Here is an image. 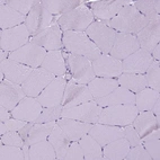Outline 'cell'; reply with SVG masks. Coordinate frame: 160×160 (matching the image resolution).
Listing matches in <instances>:
<instances>
[{
    "instance_id": "6da1fadb",
    "label": "cell",
    "mask_w": 160,
    "mask_h": 160,
    "mask_svg": "<svg viewBox=\"0 0 160 160\" xmlns=\"http://www.w3.org/2000/svg\"><path fill=\"white\" fill-rule=\"evenodd\" d=\"M150 20L139 12L132 5H128L121 8L118 14L113 19L107 22H102L109 26L117 33L137 35L141 29H143L149 24Z\"/></svg>"
},
{
    "instance_id": "7a4b0ae2",
    "label": "cell",
    "mask_w": 160,
    "mask_h": 160,
    "mask_svg": "<svg viewBox=\"0 0 160 160\" xmlns=\"http://www.w3.org/2000/svg\"><path fill=\"white\" fill-rule=\"evenodd\" d=\"M63 48L71 54L85 57L90 61L100 57L102 52L85 32L67 31L62 33Z\"/></svg>"
},
{
    "instance_id": "3957f363",
    "label": "cell",
    "mask_w": 160,
    "mask_h": 160,
    "mask_svg": "<svg viewBox=\"0 0 160 160\" xmlns=\"http://www.w3.org/2000/svg\"><path fill=\"white\" fill-rule=\"evenodd\" d=\"M138 114H139V111L137 109L135 105H131V104L107 106V107H103L97 123L124 128L132 124Z\"/></svg>"
},
{
    "instance_id": "277c9868",
    "label": "cell",
    "mask_w": 160,
    "mask_h": 160,
    "mask_svg": "<svg viewBox=\"0 0 160 160\" xmlns=\"http://www.w3.org/2000/svg\"><path fill=\"white\" fill-rule=\"evenodd\" d=\"M94 15L89 7L81 5L66 14L60 15L58 18V25L62 32H85L88 26L94 22Z\"/></svg>"
},
{
    "instance_id": "5b68a950",
    "label": "cell",
    "mask_w": 160,
    "mask_h": 160,
    "mask_svg": "<svg viewBox=\"0 0 160 160\" xmlns=\"http://www.w3.org/2000/svg\"><path fill=\"white\" fill-rule=\"evenodd\" d=\"M85 33L96 44V46L102 52V54H109L117 33L115 29L105 25L99 20H96L88 26Z\"/></svg>"
},
{
    "instance_id": "8992f818",
    "label": "cell",
    "mask_w": 160,
    "mask_h": 160,
    "mask_svg": "<svg viewBox=\"0 0 160 160\" xmlns=\"http://www.w3.org/2000/svg\"><path fill=\"white\" fill-rule=\"evenodd\" d=\"M46 53H48V51L43 49L42 46H38L32 42H28L26 45L22 46L20 49L10 52L8 59L17 61V62L23 63L25 66L35 69L41 67V64L46 57Z\"/></svg>"
},
{
    "instance_id": "52a82bcc",
    "label": "cell",
    "mask_w": 160,
    "mask_h": 160,
    "mask_svg": "<svg viewBox=\"0 0 160 160\" xmlns=\"http://www.w3.org/2000/svg\"><path fill=\"white\" fill-rule=\"evenodd\" d=\"M28 29L25 24L8 29H0V48L6 52H14L29 42Z\"/></svg>"
},
{
    "instance_id": "ba28073f",
    "label": "cell",
    "mask_w": 160,
    "mask_h": 160,
    "mask_svg": "<svg viewBox=\"0 0 160 160\" xmlns=\"http://www.w3.org/2000/svg\"><path fill=\"white\" fill-rule=\"evenodd\" d=\"M67 66L72 79L78 83L88 85L96 77L92 70V61L85 57L69 54L67 58Z\"/></svg>"
},
{
    "instance_id": "9c48e42d",
    "label": "cell",
    "mask_w": 160,
    "mask_h": 160,
    "mask_svg": "<svg viewBox=\"0 0 160 160\" xmlns=\"http://www.w3.org/2000/svg\"><path fill=\"white\" fill-rule=\"evenodd\" d=\"M102 109H103V107L98 105L95 100H90V102L80 104L78 106L63 108L61 116L77 120L80 122H85V123L95 124L98 122Z\"/></svg>"
},
{
    "instance_id": "30bf717a",
    "label": "cell",
    "mask_w": 160,
    "mask_h": 160,
    "mask_svg": "<svg viewBox=\"0 0 160 160\" xmlns=\"http://www.w3.org/2000/svg\"><path fill=\"white\" fill-rule=\"evenodd\" d=\"M55 79V76L51 72L46 71L42 67L35 68L28 78L22 83V88L25 92L26 96L28 97L37 98L38 95L43 92L48 87L50 82H52Z\"/></svg>"
},
{
    "instance_id": "8fae6325",
    "label": "cell",
    "mask_w": 160,
    "mask_h": 160,
    "mask_svg": "<svg viewBox=\"0 0 160 160\" xmlns=\"http://www.w3.org/2000/svg\"><path fill=\"white\" fill-rule=\"evenodd\" d=\"M52 22H53V15L42 3H38L35 5L31 9L29 14L26 16L25 25L31 36L34 37L50 27Z\"/></svg>"
},
{
    "instance_id": "7c38bea8",
    "label": "cell",
    "mask_w": 160,
    "mask_h": 160,
    "mask_svg": "<svg viewBox=\"0 0 160 160\" xmlns=\"http://www.w3.org/2000/svg\"><path fill=\"white\" fill-rule=\"evenodd\" d=\"M92 64L96 77L117 79L123 73L122 61L117 60L109 54H100V57L92 61Z\"/></svg>"
},
{
    "instance_id": "4fadbf2b",
    "label": "cell",
    "mask_w": 160,
    "mask_h": 160,
    "mask_svg": "<svg viewBox=\"0 0 160 160\" xmlns=\"http://www.w3.org/2000/svg\"><path fill=\"white\" fill-rule=\"evenodd\" d=\"M68 81L64 77H55L37 97V100L43 107H53L62 104L63 94Z\"/></svg>"
},
{
    "instance_id": "5bb4252c",
    "label": "cell",
    "mask_w": 160,
    "mask_h": 160,
    "mask_svg": "<svg viewBox=\"0 0 160 160\" xmlns=\"http://www.w3.org/2000/svg\"><path fill=\"white\" fill-rule=\"evenodd\" d=\"M128 0H99L90 3V12L94 17L98 18L99 22H107L111 20L118 14L121 8L130 5Z\"/></svg>"
},
{
    "instance_id": "9a60e30c",
    "label": "cell",
    "mask_w": 160,
    "mask_h": 160,
    "mask_svg": "<svg viewBox=\"0 0 160 160\" xmlns=\"http://www.w3.org/2000/svg\"><path fill=\"white\" fill-rule=\"evenodd\" d=\"M140 49L139 42L135 35L125 34V33H116L114 44L112 46V50L109 52V55L123 61L128 57L134 53L135 51Z\"/></svg>"
},
{
    "instance_id": "2e32d148",
    "label": "cell",
    "mask_w": 160,
    "mask_h": 160,
    "mask_svg": "<svg viewBox=\"0 0 160 160\" xmlns=\"http://www.w3.org/2000/svg\"><path fill=\"white\" fill-rule=\"evenodd\" d=\"M90 100H94V97L89 92L87 85L74 83L69 81L64 89L61 105L63 106V108H68V107H73V106H78L80 104L87 103Z\"/></svg>"
},
{
    "instance_id": "e0dca14e",
    "label": "cell",
    "mask_w": 160,
    "mask_h": 160,
    "mask_svg": "<svg viewBox=\"0 0 160 160\" xmlns=\"http://www.w3.org/2000/svg\"><path fill=\"white\" fill-rule=\"evenodd\" d=\"M152 62L153 58L151 53L143 49H139L122 61V70L123 73L144 74Z\"/></svg>"
},
{
    "instance_id": "ac0fdd59",
    "label": "cell",
    "mask_w": 160,
    "mask_h": 160,
    "mask_svg": "<svg viewBox=\"0 0 160 160\" xmlns=\"http://www.w3.org/2000/svg\"><path fill=\"white\" fill-rule=\"evenodd\" d=\"M62 33L63 32L61 31L60 26L58 24H53L38 35L32 37L29 42L38 46H42L48 52L57 51V50H61L63 48Z\"/></svg>"
},
{
    "instance_id": "d6986e66",
    "label": "cell",
    "mask_w": 160,
    "mask_h": 160,
    "mask_svg": "<svg viewBox=\"0 0 160 160\" xmlns=\"http://www.w3.org/2000/svg\"><path fill=\"white\" fill-rule=\"evenodd\" d=\"M26 97L22 85L15 83L5 79L0 83V105L12 112Z\"/></svg>"
},
{
    "instance_id": "ffe728a7",
    "label": "cell",
    "mask_w": 160,
    "mask_h": 160,
    "mask_svg": "<svg viewBox=\"0 0 160 160\" xmlns=\"http://www.w3.org/2000/svg\"><path fill=\"white\" fill-rule=\"evenodd\" d=\"M43 108L44 107L41 105L37 98L26 96L12 109V115L14 118H17V120L26 121V122H35L37 117L41 115Z\"/></svg>"
},
{
    "instance_id": "44dd1931",
    "label": "cell",
    "mask_w": 160,
    "mask_h": 160,
    "mask_svg": "<svg viewBox=\"0 0 160 160\" xmlns=\"http://www.w3.org/2000/svg\"><path fill=\"white\" fill-rule=\"evenodd\" d=\"M33 70L34 69L31 67H27L23 63L10 60V59L0 61V72L5 74V78L7 80L18 85H22L33 72Z\"/></svg>"
},
{
    "instance_id": "7402d4cb",
    "label": "cell",
    "mask_w": 160,
    "mask_h": 160,
    "mask_svg": "<svg viewBox=\"0 0 160 160\" xmlns=\"http://www.w3.org/2000/svg\"><path fill=\"white\" fill-rule=\"evenodd\" d=\"M135 36L138 38L140 49L151 53L152 50L160 42V17L150 20L148 25L143 29H141Z\"/></svg>"
},
{
    "instance_id": "603a6c76",
    "label": "cell",
    "mask_w": 160,
    "mask_h": 160,
    "mask_svg": "<svg viewBox=\"0 0 160 160\" xmlns=\"http://www.w3.org/2000/svg\"><path fill=\"white\" fill-rule=\"evenodd\" d=\"M89 134L92 135L100 146L104 147L117 139L124 138V130L121 126L95 123L89 131Z\"/></svg>"
},
{
    "instance_id": "cb8c5ba5",
    "label": "cell",
    "mask_w": 160,
    "mask_h": 160,
    "mask_svg": "<svg viewBox=\"0 0 160 160\" xmlns=\"http://www.w3.org/2000/svg\"><path fill=\"white\" fill-rule=\"evenodd\" d=\"M57 124L61 128L64 134L68 137L70 141H79L85 134L89 133L90 129L94 124L85 123L72 118H67V117H61L57 121Z\"/></svg>"
},
{
    "instance_id": "d4e9b609",
    "label": "cell",
    "mask_w": 160,
    "mask_h": 160,
    "mask_svg": "<svg viewBox=\"0 0 160 160\" xmlns=\"http://www.w3.org/2000/svg\"><path fill=\"white\" fill-rule=\"evenodd\" d=\"M94 100L99 106H102V107L115 105H126V104L134 105L135 94L128 90V89L123 88V87L118 86L112 92H109L108 95H106V96L100 98H95Z\"/></svg>"
},
{
    "instance_id": "484cf974",
    "label": "cell",
    "mask_w": 160,
    "mask_h": 160,
    "mask_svg": "<svg viewBox=\"0 0 160 160\" xmlns=\"http://www.w3.org/2000/svg\"><path fill=\"white\" fill-rule=\"evenodd\" d=\"M66 63L62 52L60 50H57V51H49L46 53V57L41 67L45 69L46 71L54 74L55 77H64L67 72Z\"/></svg>"
},
{
    "instance_id": "4316f807",
    "label": "cell",
    "mask_w": 160,
    "mask_h": 160,
    "mask_svg": "<svg viewBox=\"0 0 160 160\" xmlns=\"http://www.w3.org/2000/svg\"><path fill=\"white\" fill-rule=\"evenodd\" d=\"M159 125L160 124L157 123V118L152 113V111L139 112V114L132 122V126L137 130L138 134L141 138L154 130L159 129Z\"/></svg>"
},
{
    "instance_id": "83f0119b",
    "label": "cell",
    "mask_w": 160,
    "mask_h": 160,
    "mask_svg": "<svg viewBox=\"0 0 160 160\" xmlns=\"http://www.w3.org/2000/svg\"><path fill=\"white\" fill-rule=\"evenodd\" d=\"M48 140H49V142L51 143L52 146H53V148H54L55 154H57V159L64 160L71 141L69 140L68 137L64 134V132L61 130L60 126L58 125L57 122H55L54 128H53L52 132L50 133Z\"/></svg>"
},
{
    "instance_id": "f1b7e54d",
    "label": "cell",
    "mask_w": 160,
    "mask_h": 160,
    "mask_svg": "<svg viewBox=\"0 0 160 160\" xmlns=\"http://www.w3.org/2000/svg\"><path fill=\"white\" fill-rule=\"evenodd\" d=\"M87 86L95 99V98H100L108 95L120 85L117 82V79H114V78L95 77Z\"/></svg>"
},
{
    "instance_id": "f546056e",
    "label": "cell",
    "mask_w": 160,
    "mask_h": 160,
    "mask_svg": "<svg viewBox=\"0 0 160 160\" xmlns=\"http://www.w3.org/2000/svg\"><path fill=\"white\" fill-rule=\"evenodd\" d=\"M130 148L125 138L117 139L103 147V158L104 160H124Z\"/></svg>"
},
{
    "instance_id": "4dcf8cb0",
    "label": "cell",
    "mask_w": 160,
    "mask_h": 160,
    "mask_svg": "<svg viewBox=\"0 0 160 160\" xmlns=\"http://www.w3.org/2000/svg\"><path fill=\"white\" fill-rule=\"evenodd\" d=\"M26 16L9 7L8 5L0 6V28L8 29L25 24Z\"/></svg>"
},
{
    "instance_id": "1f68e13d",
    "label": "cell",
    "mask_w": 160,
    "mask_h": 160,
    "mask_svg": "<svg viewBox=\"0 0 160 160\" xmlns=\"http://www.w3.org/2000/svg\"><path fill=\"white\" fill-rule=\"evenodd\" d=\"M78 142L82 149L85 160H103V147L95 140L92 135L87 133Z\"/></svg>"
},
{
    "instance_id": "d6a6232c",
    "label": "cell",
    "mask_w": 160,
    "mask_h": 160,
    "mask_svg": "<svg viewBox=\"0 0 160 160\" xmlns=\"http://www.w3.org/2000/svg\"><path fill=\"white\" fill-rule=\"evenodd\" d=\"M55 150L49 140L34 143L29 146V160H54Z\"/></svg>"
},
{
    "instance_id": "836d02e7",
    "label": "cell",
    "mask_w": 160,
    "mask_h": 160,
    "mask_svg": "<svg viewBox=\"0 0 160 160\" xmlns=\"http://www.w3.org/2000/svg\"><path fill=\"white\" fill-rule=\"evenodd\" d=\"M117 82L121 87L128 89L130 92H141L142 89L147 88V81L144 74L137 73H122L117 78Z\"/></svg>"
},
{
    "instance_id": "e575fe53",
    "label": "cell",
    "mask_w": 160,
    "mask_h": 160,
    "mask_svg": "<svg viewBox=\"0 0 160 160\" xmlns=\"http://www.w3.org/2000/svg\"><path fill=\"white\" fill-rule=\"evenodd\" d=\"M160 98V92H156L152 88L142 89L141 92L135 94V107L139 112L151 111L154 103Z\"/></svg>"
},
{
    "instance_id": "d590c367",
    "label": "cell",
    "mask_w": 160,
    "mask_h": 160,
    "mask_svg": "<svg viewBox=\"0 0 160 160\" xmlns=\"http://www.w3.org/2000/svg\"><path fill=\"white\" fill-rule=\"evenodd\" d=\"M41 3L52 15H63L81 6L82 1H79V0H44V1H41Z\"/></svg>"
},
{
    "instance_id": "8d00e7d4",
    "label": "cell",
    "mask_w": 160,
    "mask_h": 160,
    "mask_svg": "<svg viewBox=\"0 0 160 160\" xmlns=\"http://www.w3.org/2000/svg\"><path fill=\"white\" fill-rule=\"evenodd\" d=\"M55 125V122H48V123H34L32 126L29 134L25 140L26 144L32 146L34 143L41 142V141L48 140L50 133L52 132Z\"/></svg>"
},
{
    "instance_id": "74e56055",
    "label": "cell",
    "mask_w": 160,
    "mask_h": 160,
    "mask_svg": "<svg viewBox=\"0 0 160 160\" xmlns=\"http://www.w3.org/2000/svg\"><path fill=\"white\" fill-rule=\"evenodd\" d=\"M143 147L147 150L152 160H159L160 158V131L159 129L150 132L141 138Z\"/></svg>"
},
{
    "instance_id": "f35d334b",
    "label": "cell",
    "mask_w": 160,
    "mask_h": 160,
    "mask_svg": "<svg viewBox=\"0 0 160 160\" xmlns=\"http://www.w3.org/2000/svg\"><path fill=\"white\" fill-rule=\"evenodd\" d=\"M147 81V86L149 88L154 89L156 92H160V64L159 61H154L144 73Z\"/></svg>"
},
{
    "instance_id": "ab89813d",
    "label": "cell",
    "mask_w": 160,
    "mask_h": 160,
    "mask_svg": "<svg viewBox=\"0 0 160 160\" xmlns=\"http://www.w3.org/2000/svg\"><path fill=\"white\" fill-rule=\"evenodd\" d=\"M62 105H57L53 107H44L42 113L34 123H48V122H57L62 115Z\"/></svg>"
},
{
    "instance_id": "60d3db41",
    "label": "cell",
    "mask_w": 160,
    "mask_h": 160,
    "mask_svg": "<svg viewBox=\"0 0 160 160\" xmlns=\"http://www.w3.org/2000/svg\"><path fill=\"white\" fill-rule=\"evenodd\" d=\"M0 159L1 160H25L23 149L19 147L1 144L0 147Z\"/></svg>"
},
{
    "instance_id": "b9f144b4",
    "label": "cell",
    "mask_w": 160,
    "mask_h": 160,
    "mask_svg": "<svg viewBox=\"0 0 160 160\" xmlns=\"http://www.w3.org/2000/svg\"><path fill=\"white\" fill-rule=\"evenodd\" d=\"M132 6L134 7L139 12H141L143 16H146L149 20L157 19V18L160 17V15H158L157 12H156V10H154L152 0H141V1H135V2H133Z\"/></svg>"
},
{
    "instance_id": "7bdbcfd3",
    "label": "cell",
    "mask_w": 160,
    "mask_h": 160,
    "mask_svg": "<svg viewBox=\"0 0 160 160\" xmlns=\"http://www.w3.org/2000/svg\"><path fill=\"white\" fill-rule=\"evenodd\" d=\"M41 3V1H35V0H6V5L14 8L24 16H27L31 12V9Z\"/></svg>"
},
{
    "instance_id": "ee69618b",
    "label": "cell",
    "mask_w": 160,
    "mask_h": 160,
    "mask_svg": "<svg viewBox=\"0 0 160 160\" xmlns=\"http://www.w3.org/2000/svg\"><path fill=\"white\" fill-rule=\"evenodd\" d=\"M124 160H152L150 154L147 152L142 143L138 144L135 147H131L126 154Z\"/></svg>"
},
{
    "instance_id": "f6af8a7d",
    "label": "cell",
    "mask_w": 160,
    "mask_h": 160,
    "mask_svg": "<svg viewBox=\"0 0 160 160\" xmlns=\"http://www.w3.org/2000/svg\"><path fill=\"white\" fill-rule=\"evenodd\" d=\"M1 144H8V146H15L23 148L25 144V141L18 132L16 131H8L3 135H1Z\"/></svg>"
},
{
    "instance_id": "bcb514c9",
    "label": "cell",
    "mask_w": 160,
    "mask_h": 160,
    "mask_svg": "<svg viewBox=\"0 0 160 160\" xmlns=\"http://www.w3.org/2000/svg\"><path fill=\"white\" fill-rule=\"evenodd\" d=\"M83 159H85V156H83L82 149L80 147V143L78 141H72L70 143V146H69L68 152H67L64 160H83Z\"/></svg>"
},
{
    "instance_id": "7dc6e473",
    "label": "cell",
    "mask_w": 160,
    "mask_h": 160,
    "mask_svg": "<svg viewBox=\"0 0 160 160\" xmlns=\"http://www.w3.org/2000/svg\"><path fill=\"white\" fill-rule=\"evenodd\" d=\"M123 130H124V138L128 140L130 147H135V146H138V144L142 143V141H141V137L138 134L137 130L132 126V124L124 126Z\"/></svg>"
},
{
    "instance_id": "c3c4849f",
    "label": "cell",
    "mask_w": 160,
    "mask_h": 160,
    "mask_svg": "<svg viewBox=\"0 0 160 160\" xmlns=\"http://www.w3.org/2000/svg\"><path fill=\"white\" fill-rule=\"evenodd\" d=\"M3 123L6 124L7 130H8V131L18 132L22 128H24L26 124L28 123V122H26V121H22V120H17V118H14V117H12V118L6 121V122H3Z\"/></svg>"
},
{
    "instance_id": "681fc988",
    "label": "cell",
    "mask_w": 160,
    "mask_h": 160,
    "mask_svg": "<svg viewBox=\"0 0 160 160\" xmlns=\"http://www.w3.org/2000/svg\"><path fill=\"white\" fill-rule=\"evenodd\" d=\"M33 125H34V122H28V123L26 124L24 128H22V129L18 131V133H19L20 137L24 139V141L27 139V137H28V134H29V131H31L32 126H33Z\"/></svg>"
},
{
    "instance_id": "f907efd6",
    "label": "cell",
    "mask_w": 160,
    "mask_h": 160,
    "mask_svg": "<svg viewBox=\"0 0 160 160\" xmlns=\"http://www.w3.org/2000/svg\"><path fill=\"white\" fill-rule=\"evenodd\" d=\"M12 116V112L8 111L6 107L0 105V122H6V121L10 120Z\"/></svg>"
},
{
    "instance_id": "816d5d0a",
    "label": "cell",
    "mask_w": 160,
    "mask_h": 160,
    "mask_svg": "<svg viewBox=\"0 0 160 160\" xmlns=\"http://www.w3.org/2000/svg\"><path fill=\"white\" fill-rule=\"evenodd\" d=\"M151 111L154 114V116L160 117V98L156 102V103H154V105H153V107H152Z\"/></svg>"
},
{
    "instance_id": "f5cc1de1",
    "label": "cell",
    "mask_w": 160,
    "mask_h": 160,
    "mask_svg": "<svg viewBox=\"0 0 160 160\" xmlns=\"http://www.w3.org/2000/svg\"><path fill=\"white\" fill-rule=\"evenodd\" d=\"M159 50H160V45L158 44V45H156V48H154V49L152 50V52H151V55H152V58H153L154 61H159L160 60Z\"/></svg>"
},
{
    "instance_id": "db71d44e",
    "label": "cell",
    "mask_w": 160,
    "mask_h": 160,
    "mask_svg": "<svg viewBox=\"0 0 160 160\" xmlns=\"http://www.w3.org/2000/svg\"><path fill=\"white\" fill-rule=\"evenodd\" d=\"M23 152H24V157H25V160H29V146L28 144H24L23 146Z\"/></svg>"
},
{
    "instance_id": "11a10c76",
    "label": "cell",
    "mask_w": 160,
    "mask_h": 160,
    "mask_svg": "<svg viewBox=\"0 0 160 160\" xmlns=\"http://www.w3.org/2000/svg\"><path fill=\"white\" fill-rule=\"evenodd\" d=\"M152 2H153V8L156 10L158 15H160V1L159 0H152Z\"/></svg>"
},
{
    "instance_id": "9f6ffc18",
    "label": "cell",
    "mask_w": 160,
    "mask_h": 160,
    "mask_svg": "<svg viewBox=\"0 0 160 160\" xmlns=\"http://www.w3.org/2000/svg\"><path fill=\"white\" fill-rule=\"evenodd\" d=\"M8 58H9V52L3 51V50L0 51V61H5V60H7Z\"/></svg>"
},
{
    "instance_id": "6f0895ef",
    "label": "cell",
    "mask_w": 160,
    "mask_h": 160,
    "mask_svg": "<svg viewBox=\"0 0 160 160\" xmlns=\"http://www.w3.org/2000/svg\"><path fill=\"white\" fill-rule=\"evenodd\" d=\"M7 132H8V130H7L6 124L3 123V122H0V134L3 135L5 133H7Z\"/></svg>"
}]
</instances>
